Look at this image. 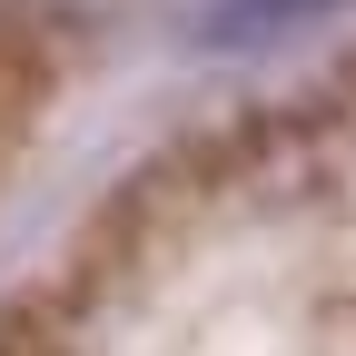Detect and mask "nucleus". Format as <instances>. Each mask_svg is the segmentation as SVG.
<instances>
[{"mask_svg": "<svg viewBox=\"0 0 356 356\" xmlns=\"http://www.w3.org/2000/svg\"><path fill=\"white\" fill-rule=\"evenodd\" d=\"M50 40H30V30H0V159L20 149V129L40 119V99H50Z\"/></svg>", "mask_w": 356, "mask_h": 356, "instance_id": "obj_1", "label": "nucleus"}, {"mask_svg": "<svg viewBox=\"0 0 356 356\" xmlns=\"http://www.w3.org/2000/svg\"><path fill=\"white\" fill-rule=\"evenodd\" d=\"M0 356H40V317H10V327H0Z\"/></svg>", "mask_w": 356, "mask_h": 356, "instance_id": "obj_2", "label": "nucleus"}]
</instances>
